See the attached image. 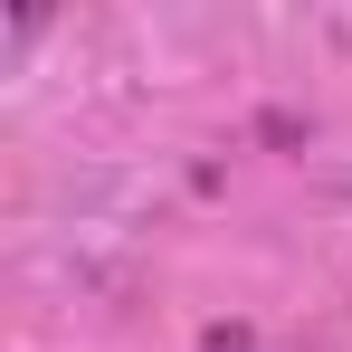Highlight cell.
I'll return each mask as SVG.
<instances>
[{
	"mask_svg": "<svg viewBox=\"0 0 352 352\" xmlns=\"http://www.w3.org/2000/svg\"><path fill=\"white\" fill-rule=\"evenodd\" d=\"M200 352H248V333H238V324H229V333H210V343H200Z\"/></svg>",
	"mask_w": 352,
	"mask_h": 352,
	"instance_id": "1",
	"label": "cell"
}]
</instances>
